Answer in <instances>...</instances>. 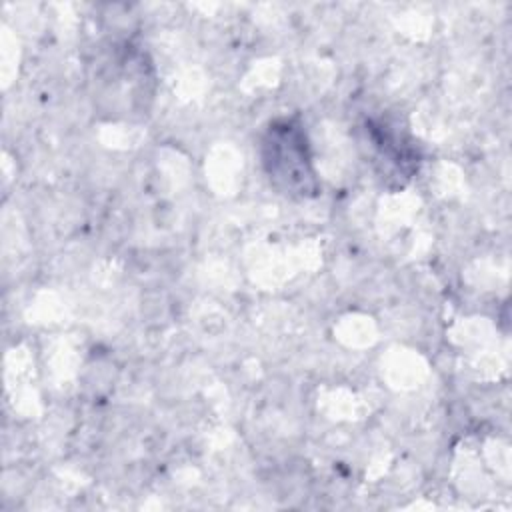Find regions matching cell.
Masks as SVG:
<instances>
[{"label": "cell", "instance_id": "obj_1", "mask_svg": "<svg viewBox=\"0 0 512 512\" xmlns=\"http://www.w3.org/2000/svg\"><path fill=\"white\" fill-rule=\"evenodd\" d=\"M264 164L274 184L286 194H316L306 136L292 120L270 126L264 138Z\"/></svg>", "mask_w": 512, "mask_h": 512}]
</instances>
